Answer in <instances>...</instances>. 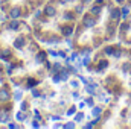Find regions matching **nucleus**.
<instances>
[{
  "instance_id": "nucleus-32",
  "label": "nucleus",
  "mask_w": 131,
  "mask_h": 129,
  "mask_svg": "<svg viewBox=\"0 0 131 129\" xmlns=\"http://www.w3.org/2000/svg\"><path fill=\"white\" fill-rule=\"evenodd\" d=\"M85 105H87L85 102H81V103H79V108H85Z\"/></svg>"
},
{
  "instance_id": "nucleus-10",
  "label": "nucleus",
  "mask_w": 131,
  "mask_h": 129,
  "mask_svg": "<svg viewBox=\"0 0 131 129\" xmlns=\"http://www.w3.org/2000/svg\"><path fill=\"white\" fill-rule=\"evenodd\" d=\"M8 122H9V115L5 111H2L0 112V123H8Z\"/></svg>"
},
{
  "instance_id": "nucleus-30",
  "label": "nucleus",
  "mask_w": 131,
  "mask_h": 129,
  "mask_svg": "<svg viewBox=\"0 0 131 129\" xmlns=\"http://www.w3.org/2000/svg\"><path fill=\"white\" fill-rule=\"evenodd\" d=\"M20 109H21V111H25V109H26V103H25V102L20 105Z\"/></svg>"
},
{
  "instance_id": "nucleus-27",
  "label": "nucleus",
  "mask_w": 131,
  "mask_h": 129,
  "mask_svg": "<svg viewBox=\"0 0 131 129\" xmlns=\"http://www.w3.org/2000/svg\"><path fill=\"white\" fill-rule=\"evenodd\" d=\"M85 103H87L89 106H93V99H92V97H89V99L85 100Z\"/></svg>"
},
{
  "instance_id": "nucleus-13",
  "label": "nucleus",
  "mask_w": 131,
  "mask_h": 129,
  "mask_svg": "<svg viewBox=\"0 0 131 129\" xmlns=\"http://www.w3.org/2000/svg\"><path fill=\"white\" fill-rule=\"evenodd\" d=\"M130 23H122V24H121V32L122 33H125V32H128V31H130Z\"/></svg>"
},
{
  "instance_id": "nucleus-28",
  "label": "nucleus",
  "mask_w": 131,
  "mask_h": 129,
  "mask_svg": "<svg viewBox=\"0 0 131 129\" xmlns=\"http://www.w3.org/2000/svg\"><path fill=\"white\" fill-rule=\"evenodd\" d=\"M14 99H15V100H20V99H21V93H20V91H17V93H15V97H14Z\"/></svg>"
},
{
  "instance_id": "nucleus-26",
  "label": "nucleus",
  "mask_w": 131,
  "mask_h": 129,
  "mask_svg": "<svg viewBox=\"0 0 131 129\" xmlns=\"http://www.w3.org/2000/svg\"><path fill=\"white\" fill-rule=\"evenodd\" d=\"M61 79H63V81H67V79H69V74H67V71H61Z\"/></svg>"
},
{
  "instance_id": "nucleus-3",
  "label": "nucleus",
  "mask_w": 131,
  "mask_h": 129,
  "mask_svg": "<svg viewBox=\"0 0 131 129\" xmlns=\"http://www.w3.org/2000/svg\"><path fill=\"white\" fill-rule=\"evenodd\" d=\"M111 18L113 20H121L122 18V14H121V9H111Z\"/></svg>"
},
{
  "instance_id": "nucleus-21",
  "label": "nucleus",
  "mask_w": 131,
  "mask_h": 129,
  "mask_svg": "<svg viewBox=\"0 0 131 129\" xmlns=\"http://www.w3.org/2000/svg\"><path fill=\"white\" fill-rule=\"evenodd\" d=\"M44 56H46L44 53H38V55H37V62H43V59H44Z\"/></svg>"
},
{
  "instance_id": "nucleus-6",
  "label": "nucleus",
  "mask_w": 131,
  "mask_h": 129,
  "mask_svg": "<svg viewBox=\"0 0 131 129\" xmlns=\"http://www.w3.org/2000/svg\"><path fill=\"white\" fill-rule=\"evenodd\" d=\"M61 32H63V35H64V36L72 35V33H73V28H72V24H69V26L63 28V29H61Z\"/></svg>"
},
{
  "instance_id": "nucleus-4",
  "label": "nucleus",
  "mask_w": 131,
  "mask_h": 129,
  "mask_svg": "<svg viewBox=\"0 0 131 129\" xmlns=\"http://www.w3.org/2000/svg\"><path fill=\"white\" fill-rule=\"evenodd\" d=\"M23 46H25V40H23V36H18L14 41V47L15 49H23Z\"/></svg>"
},
{
  "instance_id": "nucleus-16",
  "label": "nucleus",
  "mask_w": 131,
  "mask_h": 129,
  "mask_svg": "<svg viewBox=\"0 0 131 129\" xmlns=\"http://www.w3.org/2000/svg\"><path fill=\"white\" fill-rule=\"evenodd\" d=\"M101 11H102V8H101V6H93V8H92V15H99V14H101Z\"/></svg>"
},
{
  "instance_id": "nucleus-18",
  "label": "nucleus",
  "mask_w": 131,
  "mask_h": 129,
  "mask_svg": "<svg viewBox=\"0 0 131 129\" xmlns=\"http://www.w3.org/2000/svg\"><path fill=\"white\" fill-rule=\"evenodd\" d=\"M11 17H12V18H18V17H20V9H18V8L12 9V11H11Z\"/></svg>"
},
{
  "instance_id": "nucleus-14",
  "label": "nucleus",
  "mask_w": 131,
  "mask_h": 129,
  "mask_svg": "<svg viewBox=\"0 0 131 129\" xmlns=\"http://www.w3.org/2000/svg\"><path fill=\"white\" fill-rule=\"evenodd\" d=\"M104 52H105V55H108V56H113V53H114V47L108 46V47H105V49H104Z\"/></svg>"
},
{
  "instance_id": "nucleus-11",
  "label": "nucleus",
  "mask_w": 131,
  "mask_h": 129,
  "mask_svg": "<svg viewBox=\"0 0 131 129\" xmlns=\"http://www.w3.org/2000/svg\"><path fill=\"white\" fill-rule=\"evenodd\" d=\"M8 56H11V50H9V49H3V50L0 52V58H3V59H6Z\"/></svg>"
},
{
  "instance_id": "nucleus-7",
  "label": "nucleus",
  "mask_w": 131,
  "mask_h": 129,
  "mask_svg": "<svg viewBox=\"0 0 131 129\" xmlns=\"http://www.w3.org/2000/svg\"><path fill=\"white\" fill-rule=\"evenodd\" d=\"M107 67H108V61H107V59H101L99 64H98V73H101V71H102L104 68H107Z\"/></svg>"
},
{
  "instance_id": "nucleus-34",
  "label": "nucleus",
  "mask_w": 131,
  "mask_h": 129,
  "mask_svg": "<svg viewBox=\"0 0 131 129\" xmlns=\"http://www.w3.org/2000/svg\"><path fill=\"white\" fill-rule=\"evenodd\" d=\"M32 126H34V128H38V126H40V125H38V123H37V122H35V120H34V123H32Z\"/></svg>"
},
{
  "instance_id": "nucleus-19",
  "label": "nucleus",
  "mask_w": 131,
  "mask_h": 129,
  "mask_svg": "<svg viewBox=\"0 0 131 129\" xmlns=\"http://www.w3.org/2000/svg\"><path fill=\"white\" fill-rule=\"evenodd\" d=\"M113 56H114L116 59H119V58L122 56V49H114V53H113Z\"/></svg>"
},
{
  "instance_id": "nucleus-8",
  "label": "nucleus",
  "mask_w": 131,
  "mask_h": 129,
  "mask_svg": "<svg viewBox=\"0 0 131 129\" xmlns=\"http://www.w3.org/2000/svg\"><path fill=\"white\" fill-rule=\"evenodd\" d=\"M121 14H122V18L127 20V18L130 17V8H128V6H124V8L121 9Z\"/></svg>"
},
{
  "instance_id": "nucleus-33",
  "label": "nucleus",
  "mask_w": 131,
  "mask_h": 129,
  "mask_svg": "<svg viewBox=\"0 0 131 129\" xmlns=\"http://www.w3.org/2000/svg\"><path fill=\"white\" fill-rule=\"evenodd\" d=\"M34 114H35V117H37V119H40V112H38V111H37V109H35V111H34Z\"/></svg>"
},
{
  "instance_id": "nucleus-35",
  "label": "nucleus",
  "mask_w": 131,
  "mask_h": 129,
  "mask_svg": "<svg viewBox=\"0 0 131 129\" xmlns=\"http://www.w3.org/2000/svg\"><path fill=\"white\" fill-rule=\"evenodd\" d=\"M116 2H117V3H124L125 0H116Z\"/></svg>"
},
{
  "instance_id": "nucleus-17",
  "label": "nucleus",
  "mask_w": 131,
  "mask_h": 129,
  "mask_svg": "<svg viewBox=\"0 0 131 129\" xmlns=\"http://www.w3.org/2000/svg\"><path fill=\"white\" fill-rule=\"evenodd\" d=\"M55 12H57V11H55L53 6H47V8H46V14H47V15L52 17V15H55Z\"/></svg>"
},
{
  "instance_id": "nucleus-23",
  "label": "nucleus",
  "mask_w": 131,
  "mask_h": 129,
  "mask_svg": "<svg viewBox=\"0 0 131 129\" xmlns=\"http://www.w3.org/2000/svg\"><path fill=\"white\" fill-rule=\"evenodd\" d=\"M25 119H26V114H23V112H18V114H17V120H18V122H21V120H25Z\"/></svg>"
},
{
  "instance_id": "nucleus-29",
  "label": "nucleus",
  "mask_w": 131,
  "mask_h": 129,
  "mask_svg": "<svg viewBox=\"0 0 131 129\" xmlns=\"http://www.w3.org/2000/svg\"><path fill=\"white\" fill-rule=\"evenodd\" d=\"M64 128H75V123H73V122H70V123L64 125Z\"/></svg>"
},
{
  "instance_id": "nucleus-31",
  "label": "nucleus",
  "mask_w": 131,
  "mask_h": 129,
  "mask_svg": "<svg viewBox=\"0 0 131 129\" xmlns=\"http://www.w3.org/2000/svg\"><path fill=\"white\" fill-rule=\"evenodd\" d=\"M32 94H34V97H38V96H40V93H38V91H35V90L32 91Z\"/></svg>"
},
{
  "instance_id": "nucleus-5",
  "label": "nucleus",
  "mask_w": 131,
  "mask_h": 129,
  "mask_svg": "<svg viewBox=\"0 0 131 129\" xmlns=\"http://www.w3.org/2000/svg\"><path fill=\"white\" fill-rule=\"evenodd\" d=\"M102 106H93V109H92V115L93 117H101V114H102Z\"/></svg>"
},
{
  "instance_id": "nucleus-22",
  "label": "nucleus",
  "mask_w": 131,
  "mask_h": 129,
  "mask_svg": "<svg viewBox=\"0 0 131 129\" xmlns=\"http://www.w3.org/2000/svg\"><path fill=\"white\" fill-rule=\"evenodd\" d=\"M76 109H78V108H76V106H72V108H70V109H69V111H67V115H73V114H75V112H76Z\"/></svg>"
},
{
  "instance_id": "nucleus-20",
  "label": "nucleus",
  "mask_w": 131,
  "mask_h": 129,
  "mask_svg": "<svg viewBox=\"0 0 131 129\" xmlns=\"http://www.w3.org/2000/svg\"><path fill=\"white\" fill-rule=\"evenodd\" d=\"M9 29H12V31H17V29H18V23H17V21H11V24H9Z\"/></svg>"
},
{
  "instance_id": "nucleus-2",
  "label": "nucleus",
  "mask_w": 131,
  "mask_h": 129,
  "mask_svg": "<svg viewBox=\"0 0 131 129\" xmlns=\"http://www.w3.org/2000/svg\"><path fill=\"white\" fill-rule=\"evenodd\" d=\"M96 90H98V85L96 84H85V91L89 94H95Z\"/></svg>"
},
{
  "instance_id": "nucleus-9",
  "label": "nucleus",
  "mask_w": 131,
  "mask_h": 129,
  "mask_svg": "<svg viewBox=\"0 0 131 129\" xmlns=\"http://www.w3.org/2000/svg\"><path fill=\"white\" fill-rule=\"evenodd\" d=\"M122 73H125V74L131 73V62H124L122 64Z\"/></svg>"
},
{
  "instance_id": "nucleus-12",
  "label": "nucleus",
  "mask_w": 131,
  "mask_h": 129,
  "mask_svg": "<svg viewBox=\"0 0 131 129\" xmlns=\"http://www.w3.org/2000/svg\"><path fill=\"white\" fill-rule=\"evenodd\" d=\"M9 99V93L6 90H0V100H8Z\"/></svg>"
},
{
  "instance_id": "nucleus-1",
  "label": "nucleus",
  "mask_w": 131,
  "mask_h": 129,
  "mask_svg": "<svg viewBox=\"0 0 131 129\" xmlns=\"http://www.w3.org/2000/svg\"><path fill=\"white\" fill-rule=\"evenodd\" d=\"M82 23H84L85 28H93V26L96 24V20H95L92 15H85V17L82 18Z\"/></svg>"
},
{
  "instance_id": "nucleus-25",
  "label": "nucleus",
  "mask_w": 131,
  "mask_h": 129,
  "mask_svg": "<svg viewBox=\"0 0 131 129\" xmlns=\"http://www.w3.org/2000/svg\"><path fill=\"white\" fill-rule=\"evenodd\" d=\"M72 97H73V100H79V99H81L78 91H73V93H72Z\"/></svg>"
},
{
  "instance_id": "nucleus-15",
  "label": "nucleus",
  "mask_w": 131,
  "mask_h": 129,
  "mask_svg": "<svg viewBox=\"0 0 131 129\" xmlns=\"http://www.w3.org/2000/svg\"><path fill=\"white\" fill-rule=\"evenodd\" d=\"M70 87H72L73 90L79 88V81H78V79H70Z\"/></svg>"
},
{
  "instance_id": "nucleus-36",
  "label": "nucleus",
  "mask_w": 131,
  "mask_h": 129,
  "mask_svg": "<svg viewBox=\"0 0 131 129\" xmlns=\"http://www.w3.org/2000/svg\"><path fill=\"white\" fill-rule=\"evenodd\" d=\"M130 88H131V82H130Z\"/></svg>"
},
{
  "instance_id": "nucleus-24",
  "label": "nucleus",
  "mask_w": 131,
  "mask_h": 129,
  "mask_svg": "<svg viewBox=\"0 0 131 129\" xmlns=\"http://www.w3.org/2000/svg\"><path fill=\"white\" fill-rule=\"evenodd\" d=\"M84 117H85V115H84L82 112H79V114L75 117V122H81V120H84Z\"/></svg>"
}]
</instances>
